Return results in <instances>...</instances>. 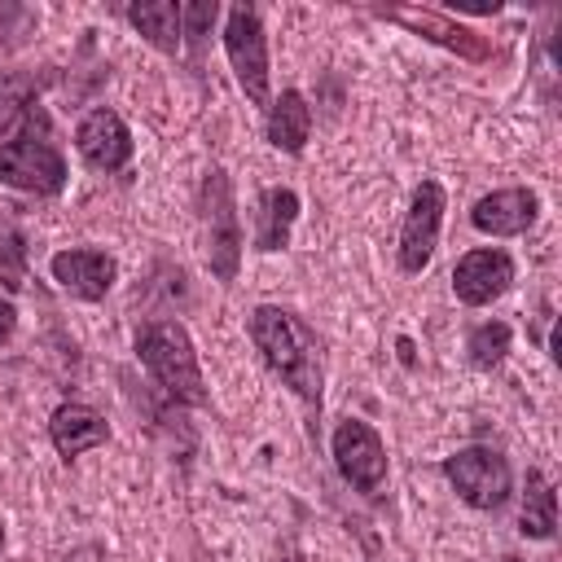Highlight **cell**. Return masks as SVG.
Instances as JSON below:
<instances>
[{"label": "cell", "instance_id": "obj_2", "mask_svg": "<svg viewBox=\"0 0 562 562\" xmlns=\"http://www.w3.org/2000/svg\"><path fill=\"white\" fill-rule=\"evenodd\" d=\"M136 356H140V364L154 373V382H158L171 400L193 404V408L206 404L198 351H193V342H189V334H184L180 321H149V325H140V334H136Z\"/></svg>", "mask_w": 562, "mask_h": 562}, {"label": "cell", "instance_id": "obj_25", "mask_svg": "<svg viewBox=\"0 0 562 562\" xmlns=\"http://www.w3.org/2000/svg\"><path fill=\"white\" fill-rule=\"evenodd\" d=\"M0 544H4V522H0Z\"/></svg>", "mask_w": 562, "mask_h": 562}, {"label": "cell", "instance_id": "obj_1", "mask_svg": "<svg viewBox=\"0 0 562 562\" xmlns=\"http://www.w3.org/2000/svg\"><path fill=\"white\" fill-rule=\"evenodd\" d=\"M250 342L259 347L263 364L294 391L303 395L312 408H321V347H316V334L312 325H303L294 312L285 307H272V303H259L250 312Z\"/></svg>", "mask_w": 562, "mask_h": 562}, {"label": "cell", "instance_id": "obj_3", "mask_svg": "<svg viewBox=\"0 0 562 562\" xmlns=\"http://www.w3.org/2000/svg\"><path fill=\"white\" fill-rule=\"evenodd\" d=\"M202 220L211 228V246H206L211 272L220 281H233L237 263H241V224H237V206H233V184L220 167H211L202 180Z\"/></svg>", "mask_w": 562, "mask_h": 562}, {"label": "cell", "instance_id": "obj_11", "mask_svg": "<svg viewBox=\"0 0 562 562\" xmlns=\"http://www.w3.org/2000/svg\"><path fill=\"white\" fill-rule=\"evenodd\" d=\"M378 13L391 18V22H400V26H408V31H417V35H426L430 44H439V48L465 57V61H487L492 57V44L479 31L457 26L443 13H435V9H378Z\"/></svg>", "mask_w": 562, "mask_h": 562}, {"label": "cell", "instance_id": "obj_21", "mask_svg": "<svg viewBox=\"0 0 562 562\" xmlns=\"http://www.w3.org/2000/svg\"><path fill=\"white\" fill-rule=\"evenodd\" d=\"M35 105V79L31 75H9L0 79V136Z\"/></svg>", "mask_w": 562, "mask_h": 562}, {"label": "cell", "instance_id": "obj_19", "mask_svg": "<svg viewBox=\"0 0 562 562\" xmlns=\"http://www.w3.org/2000/svg\"><path fill=\"white\" fill-rule=\"evenodd\" d=\"M509 325L505 321H483V325H474L470 329V338H465V351H470V364L474 369H496L501 360H505V351H509Z\"/></svg>", "mask_w": 562, "mask_h": 562}, {"label": "cell", "instance_id": "obj_18", "mask_svg": "<svg viewBox=\"0 0 562 562\" xmlns=\"http://www.w3.org/2000/svg\"><path fill=\"white\" fill-rule=\"evenodd\" d=\"M558 527V492L549 487L544 474H527V496H522V514H518V531L531 540H549Z\"/></svg>", "mask_w": 562, "mask_h": 562}, {"label": "cell", "instance_id": "obj_22", "mask_svg": "<svg viewBox=\"0 0 562 562\" xmlns=\"http://www.w3.org/2000/svg\"><path fill=\"white\" fill-rule=\"evenodd\" d=\"M215 0H198V4H189V9H180V31L184 35H193V44H202L206 40V26L215 22Z\"/></svg>", "mask_w": 562, "mask_h": 562}, {"label": "cell", "instance_id": "obj_16", "mask_svg": "<svg viewBox=\"0 0 562 562\" xmlns=\"http://www.w3.org/2000/svg\"><path fill=\"white\" fill-rule=\"evenodd\" d=\"M299 220L294 189H268L255 211V250H281L290 241V224Z\"/></svg>", "mask_w": 562, "mask_h": 562}, {"label": "cell", "instance_id": "obj_15", "mask_svg": "<svg viewBox=\"0 0 562 562\" xmlns=\"http://www.w3.org/2000/svg\"><path fill=\"white\" fill-rule=\"evenodd\" d=\"M307 136H312V110H307L303 92L285 88V92L268 105V140H272L277 149H285V154H299V149L307 145Z\"/></svg>", "mask_w": 562, "mask_h": 562}, {"label": "cell", "instance_id": "obj_24", "mask_svg": "<svg viewBox=\"0 0 562 562\" xmlns=\"http://www.w3.org/2000/svg\"><path fill=\"white\" fill-rule=\"evenodd\" d=\"M97 558H101V553H97V549L88 544V549H75V553L66 558V562H97Z\"/></svg>", "mask_w": 562, "mask_h": 562}, {"label": "cell", "instance_id": "obj_26", "mask_svg": "<svg viewBox=\"0 0 562 562\" xmlns=\"http://www.w3.org/2000/svg\"><path fill=\"white\" fill-rule=\"evenodd\" d=\"M501 562H522V558H501Z\"/></svg>", "mask_w": 562, "mask_h": 562}, {"label": "cell", "instance_id": "obj_14", "mask_svg": "<svg viewBox=\"0 0 562 562\" xmlns=\"http://www.w3.org/2000/svg\"><path fill=\"white\" fill-rule=\"evenodd\" d=\"M48 439H53V448H57L61 457H79V452L105 443V439H110V426H105V417H101L97 408H88V404H61V408L48 417Z\"/></svg>", "mask_w": 562, "mask_h": 562}, {"label": "cell", "instance_id": "obj_20", "mask_svg": "<svg viewBox=\"0 0 562 562\" xmlns=\"http://www.w3.org/2000/svg\"><path fill=\"white\" fill-rule=\"evenodd\" d=\"M0 277H4L9 290H18L22 277H26V237L13 224L9 206H0Z\"/></svg>", "mask_w": 562, "mask_h": 562}, {"label": "cell", "instance_id": "obj_6", "mask_svg": "<svg viewBox=\"0 0 562 562\" xmlns=\"http://www.w3.org/2000/svg\"><path fill=\"white\" fill-rule=\"evenodd\" d=\"M224 48L228 61L237 70L241 92L255 105H268V40L259 26V13L250 4H233L228 9V26H224Z\"/></svg>", "mask_w": 562, "mask_h": 562}, {"label": "cell", "instance_id": "obj_8", "mask_svg": "<svg viewBox=\"0 0 562 562\" xmlns=\"http://www.w3.org/2000/svg\"><path fill=\"white\" fill-rule=\"evenodd\" d=\"M443 189L435 180H422L413 189V202H408V215H404V228H400V268L404 272H422L439 246V224H443Z\"/></svg>", "mask_w": 562, "mask_h": 562}, {"label": "cell", "instance_id": "obj_4", "mask_svg": "<svg viewBox=\"0 0 562 562\" xmlns=\"http://www.w3.org/2000/svg\"><path fill=\"white\" fill-rule=\"evenodd\" d=\"M443 474L448 483L457 487V496L474 509H501L509 501V487H514V474H509V461L492 448H461L443 461Z\"/></svg>", "mask_w": 562, "mask_h": 562}, {"label": "cell", "instance_id": "obj_7", "mask_svg": "<svg viewBox=\"0 0 562 562\" xmlns=\"http://www.w3.org/2000/svg\"><path fill=\"white\" fill-rule=\"evenodd\" d=\"M334 465L356 492H378L386 479V448L369 422H338L334 430Z\"/></svg>", "mask_w": 562, "mask_h": 562}, {"label": "cell", "instance_id": "obj_12", "mask_svg": "<svg viewBox=\"0 0 562 562\" xmlns=\"http://www.w3.org/2000/svg\"><path fill=\"white\" fill-rule=\"evenodd\" d=\"M114 272H119V268H114V259H110L105 250H88V246H79V250H61V255H53V281H57L66 294L88 299V303H97V299L110 294Z\"/></svg>", "mask_w": 562, "mask_h": 562}, {"label": "cell", "instance_id": "obj_10", "mask_svg": "<svg viewBox=\"0 0 562 562\" xmlns=\"http://www.w3.org/2000/svg\"><path fill=\"white\" fill-rule=\"evenodd\" d=\"M509 281H514V259L505 250H492V246L461 255V263L452 268V290L470 307H483V303L501 299L509 290Z\"/></svg>", "mask_w": 562, "mask_h": 562}, {"label": "cell", "instance_id": "obj_9", "mask_svg": "<svg viewBox=\"0 0 562 562\" xmlns=\"http://www.w3.org/2000/svg\"><path fill=\"white\" fill-rule=\"evenodd\" d=\"M75 145L92 171H119L132 158V132L114 110H88L75 127Z\"/></svg>", "mask_w": 562, "mask_h": 562}, {"label": "cell", "instance_id": "obj_5", "mask_svg": "<svg viewBox=\"0 0 562 562\" xmlns=\"http://www.w3.org/2000/svg\"><path fill=\"white\" fill-rule=\"evenodd\" d=\"M0 184L53 198L66 184V158L40 136H13L0 145Z\"/></svg>", "mask_w": 562, "mask_h": 562}, {"label": "cell", "instance_id": "obj_23", "mask_svg": "<svg viewBox=\"0 0 562 562\" xmlns=\"http://www.w3.org/2000/svg\"><path fill=\"white\" fill-rule=\"evenodd\" d=\"M13 325H18V312H13V303H9V299H0V342L13 334Z\"/></svg>", "mask_w": 562, "mask_h": 562}, {"label": "cell", "instance_id": "obj_13", "mask_svg": "<svg viewBox=\"0 0 562 562\" xmlns=\"http://www.w3.org/2000/svg\"><path fill=\"white\" fill-rule=\"evenodd\" d=\"M536 211H540V198L531 189H496L474 202L470 224L487 237H514L536 224Z\"/></svg>", "mask_w": 562, "mask_h": 562}, {"label": "cell", "instance_id": "obj_17", "mask_svg": "<svg viewBox=\"0 0 562 562\" xmlns=\"http://www.w3.org/2000/svg\"><path fill=\"white\" fill-rule=\"evenodd\" d=\"M127 22L158 48V53H176L180 48V4L171 0H136L127 9Z\"/></svg>", "mask_w": 562, "mask_h": 562}]
</instances>
